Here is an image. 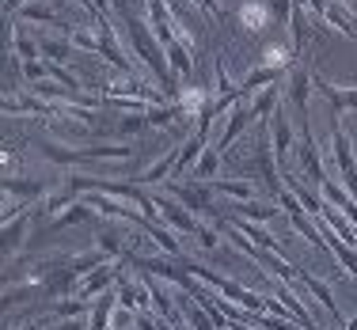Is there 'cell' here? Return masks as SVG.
<instances>
[{"instance_id":"cell-17","label":"cell","mask_w":357,"mask_h":330,"mask_svg":"<svg viewBox=\"0 0 357 330\" xmlns=\"http://www.w3.org/2000/svg\"><path fill=\"white\" fill-rule=\"evenodd\" d=\"M15 15H20V19H31V23H46V27L61 31L65 38L73 35V23H65L61 15H57V12H50L46 4H23V8H20V12H15Z\"/></svg>"},{"instance_id":"cell-4","label":"cell","mask_w":357,"mask_h":330,"mask_svg":"<svg viewBox=\"0 0 357 330\" xmlns=\"http://www.w3.org/2000/svg\"><path fill=\"white\" fill-rule=\"evenodd\" d=\"M122 269H126V262H122V258H118V262H103V266H96L91 274H84L80 292H76V296H84V300H96V296H103L107 289H114V285H118Z\"/></svg>"},{"instance_id":"cell-18","label":"cell","mask_w":357,"mask_h":330,"mask_svg":"<svg viewBox=\"0 0 357 330\" xmlns=\"http://www.w3.org/2000/svg\"><path fill=\"white\" fill-rule=\"evenodd\" d=\"M278 107H282V84H270V88L255 91V99H251L255 122H270V114H274Z\"/></svg>"},{"instance_id":"cell-34","label":"cell","mask_w":357,"mask_h":330,"mask_svg":"<svg viewBox=\"0 0 357 330\" xmlns=\"http://www.w3.org/2000/svg\"><path fill=\"white\" fill-rule=\"evenodd\" d=\"M319 194H323V198H327L335 209H342V213H346V205H354V194L346 190V186H338L335 179H331V175L319 182Z\"/></svg>"},{"instance_id":"cell-8","label":"cell","mask_w":357,"mask_h":330,"mask_svg":"<svg viewBox=\"0 0 357 330\" xmlns=\"http://www.w3.org/2000/svg\"><path fill=\"white\" fill-rule=\"evenodd\" d=\"M96 35L103 38V57L110 61V69L122 72V76H133V65H130V57H126L122 42H118V35H114V27H110V19H99Z\"/></svg>"},{"instance_id":"cell-36","label":"cell","mask_w":357,"mask_h":330,"mask_svg":"<svg viewBox=\"0 0 357 330\" xmlns=\"http://www.w3.org/2000/svg\"><path fill=\"white\" fill-rule=\"evenodd\" d=\"M144 125H149V118L137 114V110H133V114H122V118H118V133H122V137H130V133H141Z\"/></svg>"},{"instance_id":"cell-47","label":"cell","mask_w":357,"mask_h":330,"mask_svg":"<svg viewBox=\"0 0 357 330\" xmlns=\"http://www.w3.org/2000/svg\"><path fill=\"white\" fill-rule=\"evenodd\" d=\"M175 330H194V327L186 323V319H175Z\"/></svg>"},{"instance_id":"cell-19","label":"cell","mask_w":357,"mask_h":330,"mask_svg":"<svg viewBox=\"0 0 357 330\" xmlns=\"http://www.w3.org/2000/svg\"><path fill=\"white\" fill-rule=\"evenodd\" d=\"M282 76L285 69H270V65H255V69L243 76V84H240V91H243V99L251 95V91H262V88H270V84H282Z\"/></svg>"},{"instance_id":"cell-37","label":"cell","mask_w":357,"mask_h":330,"mask_svg":"<svg viewBox=\"0 0 357 330\" xmlns=\"http://www.w3.org/2000/svg\"><path fill=\"white\" fill-rule=\"evenodd\" d=\"M133 327H137V311H130V308H122V304H118L114 319H110V330H133Z\"/></svg>"},{"instance_id":"cell-40","label":"cell","mask_w":357,"mask_h":330,"mask_svg":"<svg viewBox=\"0 0 357 330\" xmlns=\"http://www.w3.org/2000/svg\"><path fill=\"white\" fill-rule=\"evenodd\" d=\"M293 4H296V0H270V12H274V19L285 23L289 15H293Z\"/></svg>"},{"instance_id":"cell-3","label":"cell","mask_w":357,"mask_h":330,"mask_svg":"<svg viewBox=\"0 0 357 330\" xmlns=\"http://www.w3.org/2000/svg\"><path fill=\"white\" fill-rule=\"evenodd\" d=\"M152 201H156L160 220H164V224H172L178 235H198V224H202V220L190 217V209H186L178 198H164V194H156Z\"/></svg>"},{"instance_id":"cell-7","label":"cell","mask_w":357,"mask_h":330,"mask_svg":"<svg viewBox=\"0 0 357 330\" xmlns=\"http://www.w3.org/2000/svg\"><path fill=\"white\" fill-rule=\"evenodd\" d=\"M172 103L178 107V122H198L202 114L209 110V91L206 88H198V84H186V88H178L175 91V99Z\"/></svg>"},{"instance_id":"cell-27","label":"cell","mask_w":357,"mask_h":330,"mask_svg":"<svg viewBox=\"0 0 357 330\" xmlns=\"http://www.w3.org/2000/svg\"><path fill=\"white\" fill-rule=\"evenodd\" d=\"M217 171H220V148L217 145H206V152L198 156V164H194V179H202V182H209V179H217Z\"/></svg>"},{"instance_id":"cell-13","label":"cell","mask_w":357,"mask_h":330,"mask_svg":"<svg viewBox=\"0 0 357 330\" xmlns=\"http://www.w3.org/2000/svg\"><path fill=\"white\" fill-rule=\"evenodd\" d=\"M312 84H316V91H323V99L331 103L335 114H342V110H357V88H338V84L323 80L319 72H312Z\"/></svg>"},{"instance_id":"cell-38","label":"cell","mask_w":357,"mask_h":330,"mask_svg":"<svg viewBox=\"0 0 357 330\" xmlns=\"http://www.w3.org/2000/svg\"><path fill=\"white\" fill-rule=\"evenodd\" d=\"M194 239H198L206 251H217L220 247V232H217L213 224H198V235H194Z\"/></svg>"},{"instance_id":"cell-5","label":"cell","mask_w":357,"mask_h":330,"mask_svg":"<svg viewBox=\"0 0 357 330\" xmlns=\"http://www.w3.org/2000/svg\"><path fill=\"white\" fill-rule=\"evenodd\" d=\"M270 141H274V156H278V167H282V175H285V167H289V152H293V125H289V114H285V103L270 114Z\"/></svg>"},{"instance_id":"cell-16","label":"cell","mask_w":357,"mask_h":330,"mask_svg":"<svg viewBox=\"0 0 357 330\" xmlns=\"http://www.w3.org/2000/svg\"><path fill=\"white\" fill-rule=\"evenodd\" d=\"M301 285H304V289H308L312 296H316V300L323 304V308H327V315L335 319L338 327L346 323V315H342V311H338V304H335V292H331V285H327V281H319L316 274H304V269H301Z\"/></svg>"},{"instance_id":"cell-45","label":"cell","mask_w":357,"mask_h":330,"mask_svg":"<svg viewBox=\"0 0 357 330\" xmlns=\"http://www.w3.org/2000/svg\"><path fill=\"white\" fill-rule=\"evenodd\" d=\"M20 330H46V323H42V319H35V323H27V327H20Z\"/></svg>"},{"instance_id":"cell-33","label":"cell","mask_w":357,"mask_h":330,"mask_svg":"<svg viewBox=\"0 0 357 330\" xmlns=\"http://www.w3.org/2000/svg\"><path fill=\"white\" fill-rule=\"evenodd\" d=\"M232 213H243L248 220H262V224H266V220H274L282 209H278V205H266V201H236Z\"/></svg>"},{"instance_id":"cell-43","label":"cell","mask_w":357,"mask_h":330,"mask_svg":"<svg viewBox=\"0 0 357 330\" xmlns=\"http://www.w3.org/2000/svg\"><path fill=\"white\" fill-rule=\"evenodd\" d=\"M296 4H301V8H308V12H316L319 19H323V12H327V4H331V0H296Z\"/></svg>"},{"instance_id":"cell-46","label":"cell","mask_w":357,"mask_h":330,"mask_svg":"<svg viewBox=\"0 0 357 330\" xmlns=\"http://www.w3.org/2000/svg\"><path fill=\"white\" fill-rule=\"evenodd\" d=\"M342 330H357V315H350V319H346V323H342Z\"/></svg>"},{"instance_id":"cell-26","label":"cell","mask_w":357,"mask_h":330,"mask_svg":"<svg viewBox=\"0 0 357 330\" xmlns=\"http://www.w3.org/2000/svg\"><path fill=\"white\" fill-rule=\"evenodd\" d=\"M4 194L8 198H42L46 194V182H35V179H15V175H4Z\"/></svg>"},{"instance_id":"cell-24","label":"cell","mask_w":357,"mask_h":330,"mask_svg":"<svg viewBox=\"0 0 357 330\" xmlns=\"http://www.w3.org/2000/svg\"><path fill=\"white\" fill-rule=\"evenodd\" d=\"M12 46H15V57H20V61H38V57H42L38 38H31V31L23 27V23H15V27H12Z\"/></svg>"},{"instance_id":"cell-20","label":"cell","mask_w":357,"mask_h":330,"mask_svg":"<svg viewBox=\"0 0 357 330\" xmlns=\"http://www.w3.org/2000/svg\"><path fill=\"white\" fill-rule=\"evenodd\" d=\"M27 228H31V213L23 209L20 217L4 220V255H15V251L23 247V239H27Z\"/></svg>"},{"instance_id":"cell-44","label":"cell","mask_w":357,"mask_h":330,"mask_svg":"<svg viewBox=\"0 0 357 330\" xmlns=\"http://www.w3.org/2000/svg\"><path fill=\"white\" fill-rule=\"evenodd\" d=\"M91 8H96L99 19H107V15H110V0H91Z\"/></svg>"},{"instance_id":"cell-28","label":"cell","mask_w":357,"mask_h":330,"mask_svg":"<svg viewBox=\"0 0 357 330\" xmlns=\"http://www.w3.org/2000/svg\"><path fill=\"white\" fill-rule=\"evenodd\" d=\"M213 190L232 201H255V182H248V179H217Z\"/></svg>"},{"instance_id":"cell-21","label":"cell","mask_w":357,"mask_h":330,"mask_svg":"<svg viewBox=\"0 0 357 330\" xmlns=\"http://www.w3.org/2000/svg\"><path fill=\"white\" fill-rule=\"evenodd\" d=\"M323 19H327L335 31H342L346 38H357V19H354V12L342 4V0H331L327 12H323Z\"/></svg>"},{"instance_id":"cell-2","label":"cell","mask_w":357,"mask_h":330,"mask_svg":"<svg viewBox=\"0 0 357 330\" xmlns=\"http://www.w3.org/2000/svg\"><path fill=\"white\" fill-rule=\"evenodd\" d=\"M167 182V194H172V198H178L183 201L186 209H190V213H217V205H213V186H202V182H178V179H164Z\"/></svg>"},{"instance_id":"cell-14","label":"cell","mask_w":357,"mask_h":330,"mask_svg":"<svg viewBox=\"0 0 357 330\" xmlns=\"http://www.w3.org/2000/svg\"><path fill=\"white\" fill-rule=\"evenodd\" d=\"M251 103H248V99H240V103H236L232 110H228V125H225V133H220V137L213 141V145L220 148V152H225V148H232L236 145V137H240V133L243 129H248V122H251Z\"/></svg>"},{"instance_id":"cell-39","label":"cell","mask_w":357,"mask_h":330,"mask_svg":"<svg viewBox=\"0 0 357 330\" xmlns=\"http://www.w3.org/2000/svg\"><path fill=\"white\" fill-rule=\"evenodd\" d=\"M20 69L27 80H46L50 76V61H20Z\"/></svg>"},{"instance_id":"cell-29","label":"cell","mask_w":357,"mask_h":330,"mask_svg":"<svg viewBox=\"0 0 357 330\" xmlns=\"http://www.w3.org/2000/svg\"><path fill=\"white\" fill-rule=\"evenodd\" d=\"M91 213H96V209H91L88 201H73L65 213H57L54 220H50V228H54V232H61V228H69V224H84V220H88Z\"/></svg>"},{"instance_id":"cell-31","label":"cell","mask_w":357,"mask_h":330,"mask_svg":"<svg viewBox=\"0 0 357 330\" xmlns=\"http://www.w3.org/2000/svg\"><path fill=\"white\" fill-rule=\"evenodd\" d=\"M308 8H301V4H293V15H289V27H293V49L301 54L304 46H308V38H312V27H308Z\"/></svg>"},{"instance_id":"cell-30","label":"cell","mask_w":357,"mask_h":330,"mask_svg":"<svg viewBox=\"0 0 357 330\" xmlns=\"http://www.w3.org/2000/svg\"><path fill=\"white\" fill-rule=\"evenodd\" d=\"M293 54L296 49H285L282 42H270V46H262L259 65H270V69H293Z\"/></svg>"},{"instance_id":"cell-12","label":"cell","mask_w":357,"mask_h":330,"mask_svg":"<svg viewBox=\"0 0 357 330\" xmlns=\"http://www.w3.org/2000/svg\"><path fill=\"white\" fill-rule=\"evenodd\" d=\"M88 201L91 209H96V213H107V217H114V220H130V224H137V220L144 217V213H133L130 205H126V198H114V194H99V190H88Z\"/></svg>"},{"instance_id":"cell-15","label":"cell","mask_w":357,"mask_h":330,"mask_svg":"<svg viewBox=\"0 0 357 330\" xmlns=\"http://www.w3.org/2000/svg\"><path fill=\"white\" fill-rule=\"evenodd\" d=\"M96 247L103 251V255L110 262H118V258H126L130 255V232H118V228H110V224H99L96 228Z\"/></svg>"},{"instance_id":"cell-11","label":"cell","mask_w":357,"mask_h":330,"mask_svg":"<svg viewBox=\"0 0 357 330\" xmlns=\"http://www.w3.org/2000/svg\"><path fill=\"white\" fill-rule=\"evenodd\" d=\"M118 304L130 311H152V292H149V281H130V277H118Z\"/></svg>"},{"instance_id":"cell-1","label":"cell","mask_w":357,"mask_h":330,"mask_svg":"<svg viewBox=\"0 0 357 330\" xmlns=\"http://www.w3.org/2000/svg\"><path fill=\"white\" fill-rule=\"evenodd\" d=\"M126 31H130L133 38V49H137V57L144 65H149V72L156 76V84L167 91V99H175V72H172V61H167L164 46H160V38L152 35V27L144 19H137L133 12H126Z\"/></svg>"},{"instance_id":"cell-23","label":"cell","mask_w":357,"mask_h":330,"mask_svg":"<svg viewBox=\"0 0 357 330\" xmlns=\"http://www.w3.org/2000/svg\"><path fill=\"white\" fill-rule=\"evenodd\" d=\"M178 311H183V319H186V323H190L194 330H217V323L209 319V311L202 308V304L194 300L190 292H183V300H178Z\"/></svg>"},{"instance_id":"cell-42","label":"cell","mask_w":357,"mask_h":330,"mask_svg":"<svg viewBox=\"0 0 357 330\" xmlns=\"http://www.w3.org/2000/svg\"><path fill=\"white\" fill-rule=\"evenodd\" d=\"M88 315H73V319H57L54 330H88V323H84Z\"/></svg>"},{"instance_id":"cell-6","label":"cell","mask_w":357,"mask_h":330,"mask_svg":"<svg viewBox=\"0 0 357 330\" xmlns=\"http://www.w3.org/2000/svg\"><path fill=\"white\" fill-rule=\"evenodd\" d=\"M296 159H301V171L308 175V179H316V186L327 179V171H323V159H319V148H316V137H312V125L301 122V145H296Z\"/></svg>"},{"instance_id":"cell-22","label":"cell","mask_w":357,"mask_h":330,"mask_svg":"<svg viewBox=\"0 0 357 330\" xmlns=\"http://www.w3.org/2000/svg\"><path fill=\"white\" fill-rule=\"evenodd\" d=\"M144 281H149V292H152V311H156L160 319H175L178 315V308H175V300H172V292L164 289V285H160V277L152 274V277H144Z\"/></svg>"},{"instance_id":"cell-25","label":"cell","mask_w":357,"mask_h":330,"mask_svg":"<svg viewBox=\"0 0 357 330\" xmlns=\"http://www.w3.org/2000/svg\"><path fill=\"white\" fill-rule=\"evenodd\" d=\"M164 54H167V61H172V72L175 76H190V69H194V49L186 46V42H167L164 46Z\"/></svg>"},{"instance_id":"cell-32","label":"cell","mask_w":357,"mask_h":330,"mask_svg":"<svg viewBox=\"0 0 357 330\" xmlns=\"http://www.w3.org/2000/svg\"><path fill=\"white\" fill-rule=\"evenodd\" d=\"M42 46V57H50V61L65 65L73 57V38H38Z\"/></svg>"},{"instance_id":"cell-10","label":"cell","mask_w":357,"mask_h":330,"mask_svg":"<svg viewBox=\"0 0 357 330\" xmlns=\"http://www.w3.org/2000/svg\"><path fill=\"white\" fill-rule=\"evenodd\" d=\"M236 19H240V27L243 31H266L270 23H278L274 19V12H270V0H243L240 8H236Z\"/></svg>"},{"instance_id":"cell-41","label":"cell","mask_w":357,"mask_h":330,"mask_svg":"<svg viewBox=\"0 0 357 330\" xmlns=\"http://www.w3.org/2000/svg\"><path fill=\"white\" fill-rule=\"evenodd\" d=\"M240 304H243L248 311H262V308H266V296H259V292H251V289H248V292H243V300H240Z\"/></svg>"},{"instance_id":"cell-35","label":"cell","mask_w":357,"mask_h":330,"mask_svg":"<svg viewBox=\"0 0 357 330\" xmlns=\"http://www.w3.org/2000/svg\"><path fill=\"white\" fill-rule=\"evenodd\" d=\"M73 46L76 49H84V54H99V57H103V38H99V35H91V31L88 27H73Z\"/></svg>"},{"instance_id":"cell-9","label":"cell","mask_w":357,"mask_h":330,"mask_svg":"<svg viewBox=\"0 0 357 330\" xmlns=\"http://www.w3.org/2000/svg\"><path fill=\"white\" fill-rule=\"evenodd\" d=\"M312 69H304V65H293L289 69V99H293L296 114H301V122H308V99H312Z\"/></svg>"}]
</instances>
